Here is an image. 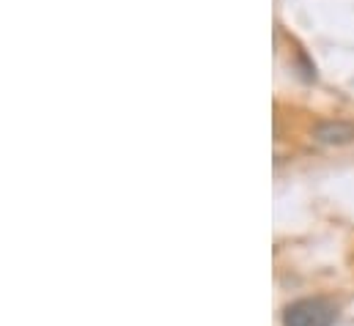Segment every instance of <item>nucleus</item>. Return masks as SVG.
I'll return each instance as SVG.
<instances>
[{"label":"nucleus","mask_w":354,"mask_h":326,"mask_svg":"<svg viewBox=\"0 0 354 326\" xmlns=\"http://www.w3.org/2000/svg\"><path fill=\"white\" fill-rule=\"evenodd\" d=\"M335 318H338L335 305L322 296L299 299L283 310V326H333Z\"/></svg>","instance_id":"nucleus-1"},{"label":"nucleus","mask_w":354,"mask_h":326,"mask_svg":"<svg viewBox=\"0 0 354 326\" xmlns=\"http://www.w3.org/2000/svg\"><path fill=\"white\" fill-rule=\"evenodd\" d=\"M313 140L319 146H346V143H354V121H344V118L322 121V124L313 126Z\"/></svg>","instance_id":"nucleus-2"}]
</instances>
